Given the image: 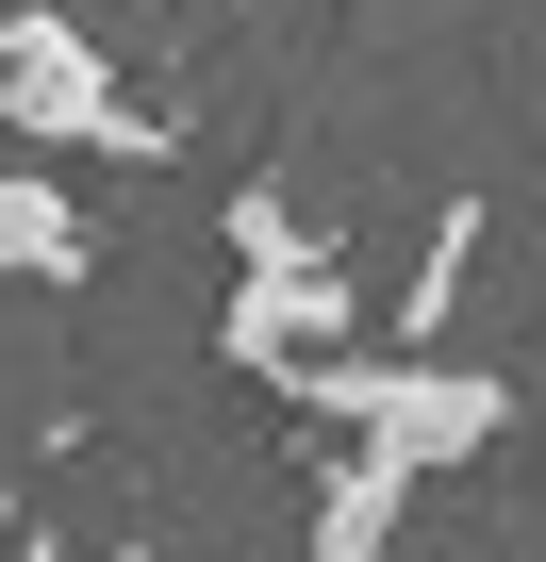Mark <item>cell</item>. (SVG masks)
I'll use <instances>...</instances> for the list:
<instances>
[{
  "label": "cell",
  "instance_id": "6da1fadb",
  "mask_svg": "<svg viewBox=\"0 0 546 562\" xmlns=\"http://www.w3.org/2000/svg\"><path fill=\"white\" fill-rule=\"evenodd\" d=\"M265 397H299V414H332V430H365V447H398L414 480H447V463H480L497 430H513V381L497 364H447V348H299V364H265Z\"/></svg>",
  "mask_w": 546,
  "mask_h": 562
},
{
  "label": "cell",
  "instance_id": "7a4b0ae2",
  "mask_svg": "<svg viewBox=\"0 0 546 562\" xmlns=\"http://www.w3.org/2000/svg\"><path fill=\"white\" fill-rule=\"evenodd\" d=\"M0 133L18 149H133L149 166V100L83 50V18H0Z\"/></svg>",
  "mask_w": 546,
  "mask_h": 562
},
{
  "label": "cell",
  "instance_id": "3957f363",
  "mask_svg": "<svg viewBox=\"0 0 546 562\" xmlns=\"http://www.w3.org/2000/svg\"><path fill=\"white\" fill-rule=\"evenodd\" d=\"M232 232H248V299H232V331H215V348H232V364L348 348V315H365V299H348V281L299 248V215H282V199H232Z\"/></svg>",
  "mask_w": 546,
  "mask_h": 562
},
{
  "label": "cell",
  "instance_id": "277c9868",
  "mask_svg": "<svg viewBox=\"0 0 546 562\" xmlns=\"http://www.w3.org/2000/svg\"><path fill=\"white\" fill-rule=\"evenodd\" d=\"M0 281H83V199L51 166H0Z\"/></svg>",
  "mask_w": 546,
  "mask_h": 562
},
{
  "label": "cell",
  "instance_id": "5b68a950",
  "mask_svg": "<svg viewBox=\"0 0 546 562\" xmlns=\"http://www.w3.org/2000/svg\"><path fill=\"white\" fill-rule=\"evenodd\" d=\"M398 513H414V463H398V447H365V430H348V463H332V480H315V546H332V562H348V546H381V529H398Z\"/></svg>",
  "mask_w": 546,
  "mask_h": 562
}]
</instances>
